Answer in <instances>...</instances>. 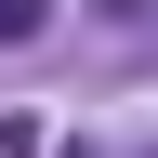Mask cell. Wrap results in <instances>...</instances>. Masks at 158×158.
<instances>
[{"label": "cell", "instance_id": "6da1fadb", "mask_svg": "<svg viewBox=\"0 0 158 158\" xmlns=\"http://www.w3.org/2000/svg\"><path fill=\"white\" fill-rule=\"evenodd\" d=\"M53 27V0H0V40H40Z\"/></svg>", "mask_w": 158, "mask_h": 158}, {"label": "cell", "instance_id": "7a4b0ae2", "mask_svg": "<svg viewBox=\"0 0 158 158\" xmlns=\"http://www.w3.org/2000/svg\"><path fill=\"white\" fill-rule=\"evenodd\" d=\"M0 158H40V118H0Z\"/></svg>", "mask_w": 158, "mask_h": 158}]
</instances>
